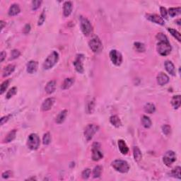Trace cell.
<instances>
[{
  "label": "cell",
  "instance_id": "cell-40",
  "mask_svg": "<svg viewBox=\"0 0 181 181\" xmlns=\"http://www.w3.org/2000/svg\"><path fill=\"white\" fill-rule=\"evenodd\" d=\"M91 173V171L90 168H86V169L84 170L81 173V176L84 179H88L89 177H90Z\"/></svg>",
  "mask_w": 181,
  "mask_h": 181
},
{
  "label": "cell",
  "instance_id": "cell-36",
  "mask_svg": "<svg viewBox=\"0 0 181 181\" xmlns=\"http://www.w3.org/2000/svg\"><path fill=\"white\" fill-rule=\"evenodd\" d=\"M51 142V136H50V134L49 133H45L43 135V138H42V143H43L44 145H48Z\"/></svg>",
  "mask_w": 181,
  "mask_h": 181
},
{
  "label": "cell",
  "instance_id": "cell-38",
  "mask_svg": "<svg viewBox=\"0 0 181 181\" xmlns=\"http://www.w3.org/2000/svg\"><path fill=\"white\" fill-rule=\"evenodd\" d=\"M16 92H17V88L16 87H12V89H9V91L7 92L6 97H7V99L11 98H12V96H14V95H16Z\"/></svg>",
  "mask_w": 181,
  "mask_h": 181
},
{
  "label": "cell",
  "instance_id": "cell-24",
  "mask_svg": "<svg viewBox=\"0 0 181 181\" xmlns=\"http://www.w3.org/2000/svg\"><path fill=\"white\" fill-rule=\"evenodd\" d=\"M74 79L73 78L65 79L62 85V89H64V90L70 89L71 86L74 84Z\"/></svg>",
  "mask_w": 181,
  "mask_h": 181
},
{
  "label": "cell",
  "instance_id": "cell-43",
  "mask_svg": "<svg viewBox=\"0 0 181 181\" xmlns=\"http://www.w3.org/2000/svg\"><path fill=\"white\" fill-rule=\"evenodd\" d=\"M160 12H161V18H166L167 19L168 18V12L166 10V9L165 7H161L160 8Z\"/></svg>",
  "mask_w": 181,
  "mask_h": 181
},
{
  "label": "cell",
  "instance_id": "cell-48",
  "mask_svg": "<svg viewBox=\"0 0 181 181\" xmlns=\"http://www.w3.org/2000/svg\"><path fill=\"white\" fill-rule=\"evenodd\" d=\"M30 30H31V26H30L29 24H27V25H26V26H25L23 32H24L25 33H28L30 31Z\"/></svg>",
  "mask_w": 181,
  "mask_h": 181
},
{
  "label": "cell",
  "instance_id": "cell-17",
  "mask_svg": "<svg viewBox=\"0 0 181 181\" xmlns=\"http://www.w3.org/2000/svg\"><path fill=\"white\" fill-rule=\"evenodd\" d=\"M56 89V81L55 80L50 81L48 84H46L45 87V90L48 94H51L55 91Z\"/></svg>",
  "mask_w": 181,
  "mask_h": 181
},
{
  "label": "cell",
  "instance_id": "cell-23",
  "mask_svg": "<svg viewBox=\"0 0 181 181\" xmlns=\"http://www.w3.org/2000/svg\"><path fill=\"white\" fill-rule=\"evenodd\" d=\"M67 110H64V111H61L60 113H59V114L57 115V116L56 117V122L57 124H62L63 122L64 121V120H65L66 117H67Z\"/></svg>",
  "mask_w": 181,
  "mask_h": 181
},
{
  "label": "cell",
  "instance_id": "cell-19",
  "mask_svg": "<svg viewBox=\"0 0 181 181\" xmlns=\"http://www.w3.org/2000/svg\"><path fill=\"white\" fill-rule=\"evenodd\" d=\"M20 12H21V9L18 4H13L9 9V15L11 16H14L19 14Z\"/></svg>",
  "mask_w": 181,
  "mask_h": 181
},
{
  "label": "cell",
  "instance_id": "cell-35",
  "mask_svg": "<svg viewBox=\"0 0 181 181\" xmlns=\"http://www.w3.org/2000/svg\"><path fill=\"white\" fill-rule=\"evenodd\" d=\"M102 169L103 168L100 166H96L94 168V171H93V176H94V178H98L101 176Z\"/></svg>",
  "mask_w": 181,
  "mask_h": 181
},
{
  "label": "cell",
  "instance_id": "cell-5",
  "mask_svg": "<svg viewBox=\"0 0 181 181\" xmlns=\"http://www.w3.org/2000/svg\"><path fill=\"white\" fill-rule=\"evenodd\" d=\"M40 137L35 133H32L28 136L27 145L31 150H36L40 146Z\"/></svg>",
  "mask_w": 181,
  "mask_h": 181
},
{
  "label": "cell",
  "instance_id": "cell-22",
  "mask_svg": "<svg viewBox=\"0 0 181 181\" xmlns=\"http://www.w3.org/2000/svg\"><path fill=\"white\" fill-rule=\"evenodd\" d=\"M180 103H181V97L180 95L174 96L172 98L171 104H172L174 109H178V108H180Z\"/></svg>",
  "mask_w": 181,
  "mask_h": 181
},
{
  "label": "cell",
  "instance_id": "cell-52",
  "mask_svg": "<svg viewBox=\"0 0 181 181\" xmlns=\"http://www.w3.org/2000/svg\"><path fill=\"white\" fill-rule=\"evenodd\" d=\"M28 180H36V178H31L28 179Z\"/></svg>",
  "mask_w": 181,
  "mask_h": 181
},
{
  "label": "cell",
  "instance_id": "cell-21",
  "mask_svg": "<svg viewBox=\"0 0 181 181\" xmlns=\"http://www.w3.org/2000/svg\"><path fill=\"white\" fill-rule=\"evenodd\" d=\"M14 70H15V66L14 64H9L7 67H4V70H3V76L7 77L9 76L13 73Z\"/></svg>",
  "mask_w": 181,
  "mask_h": 181
},
{
  "label": "cell",
  "instance_id": "cell-33",
  "mask_svg": "<svg viewBox=\"0 0 181 181\" xmlns=\"http://www.w3.org/2000/svg\"><path fill=\"white\" fill-rule=\"evenodd\" d=\"M16 130H14L12 131H11L8 135H7L5 138V142L9 143L11 141H12L13 140L15 139L16 137Z\"/></svg>",
  "mask_w": 181,
  "mask_h": 181
},
{
  "label": "cell",
  "instance_id": "cell-1",
  "mask_svg": "<svg viewBox=\"0 0 181 181\" xmlns=\"http://www.w3.org/2000/svg\"><path fill=\"white\" fill-rule=\"evenodd\" d=\"M59 59V54L56 51H53L46 58L43 63L44 70H50L57 64Z\"/></svg>",
  "mask_w": 181,
  "mask_h": 181
},
{
  "label": "cell",
  "instance_id": "cell-45",
  "mask_svg": "<svg viewBox=\"0 0 181 181\" xmlns=\"http://www.w3.org/2000/svg\"><path fill=\"white\" fill-rule=\"evenodd\" d=\"M45 20V12L43 11V12H42V14H40V17H39L38 22V26H41L42 23H44Z\"/></svg>",
  "mask_w": 181,
  "mask_h": 181
},
{
  "label": "cell",
  "instance_id": "cell-42",
  "mask_svg": "<svg viewBox=\"0 0 181 181\" xmlns=\"http://www.w3.org/2000/svg\"><path fill=\"white\" fill-rule=\"evenodd\" d=\"M21 53L18 51V50H12V53H11V58L10 59H15L16 58H18L20 56Z\"/></svg>",
  "mask_w": 181,
  "mask_h": 181
},
{
  "label": "cell",
  "instance_id": "cell-37",
  "mask_svg": "<svg viewBox=\"0 0 181 181\" xmlns=\"http://www.w3.org/2000/svg\"><path fill=\"white\" fill-rule=\"evenodd\" d=\"M9 82H10V81H9V80H6V81H4V82L1 84V89H0V94H3L4 92H5V91L7 90L8 86H9Z\"/></svg>",
  "mask_w": 181,
  "mask_h": 181
},
{
  "label": "cell",
  "instance_id": "cell-7",
  "mask_svg": "<svg viewBox=\"0 0 181 181\" xmlns=\"http://www.w3.org/2000/svg\"><path fill=\"white\" fill-rule=\"evenodd\" d=\"M98 129V126L94 125V124H90V125H88L86 126L84 130V137L86 139L87 141H90V140L92 139L93 137L97 133Z\"/></svg>",
  "mask_w": 181,
  "mask_h": 181
},
{
  "label": "cell",
  "instance_id": "cell-51",
  "mask_svg": "<svg viewBox=\"0 0 181 181\" xmlns=\"http://www.w3.org/2000/svg\"><path fill=\"white\" fill-rule=\"evenodd\" d=\"M180 19H178V21H177V22H178V23H178V25H179V26H180Z\"/></svg>",
  "mask_w": 181,
  "mask_h": 181
},
{
  "label": "cell",
  "instance_id": "cell-25",
  "mask_svg": "<svg viewBox=\"0 0 181 181\" xmlns=\"http://www.w3.org/2000/svg\"><path fill=\"white\" fill-rule=\"evenodd\" d=\"M133 154H134V158H135V161L139 162L141 160L142 158V154H141V151L137 146H135L133 149Z\"/></svg>",
  "mask_w": 181,
  "mask_h": 181
},
{
  "label": "cell",
  "instance_id": "cell-4",
  "mask_svg": "<svg viewBox=\"0 0 181 181\" xmlns=\"http://www.w3.org/2000/svg\"><path fill=\"white\" fill-rule=\"evenodd\" d=\"M89 47L94 53H99L103 50V44L100 38L96 36L93 37L89 41Z\"/></svg>",
  "mask_w": 181,
  "mask_h": 181
},
{
  "label": "cell",
  "instance_id": "cell-6",
  "mask_svg": "<svg viewBox=\"0 0 181 181\" xmlns=\"http://www.w3.org/2000/svg\"><path fill=\"white\" fill-rule=\"evenodd\" d=\"M80 25H81V29L83 33L85 36H89L93 32V27L91 26L90 21L84 17H81L80 18Z\"/></svg>",
  "mask_w": 181,
  "mask_h": 181
},
{
  "label": "cell",
  "instance_id": "cell-39",
  "mask_svg": "<svg viewBox=\"0 0 181 181\" xmlns=\"http://www.w3.org/2000/svg\"><path fill=\"white\" fill-rule=\"evenodd\" d=\"M156 39L158 40H159V42H168V38L166 37V36H165L164 34L162 33H158L156 35Z\"/></svg>",
  "mask_w": 181,
  "mask_h": 181
},
{
  "label": "cell",
  "instance_id": "cell-12",
  "mask_svg": "<svg viewBox=\"0 0 181 181\" xmlns=\"http://www.w3.org/2000/svg\"><path fill=\"white\" fill-rule=\"evenodd\" d=\"M146 18L149 21L153 22V23H157V24L161 25V26H163L165 24L164 20L161 18V16L157 15V14H148L146 15Z\"/></svg>",
  "mask_w": 181,
  "mask_h": 181
},
{
  "label": "cell",
  "instance_id": "cell-46",
  "mask_svg": "<svg viewBox=\"0 0 181 181\" xmlns=\"http://www.w3.org/2000/svg\"><path fill=\"white\" fill-rule=\"evenodd\" d=\"M12 172H11V171H5V172H4L2 173V178L4 179L5 178L7 179V178H10L11 176H12Z\"/></svg>",
  "mask_w": 181,
  "mask_h": 181
},
{
  "label": "cell",
  "instance_id": "cell-26",
  "mask_svg": "<svg viewBox=\"0 0 181 181\" xmlns=\"http://www.w3.org/2000/svg\"><path fill=\"white\" fill-rule=\"evenodd\" d=\"M110 122H111L112 125L115 126V127H120L122 125V122H121L120 119L117 115L111 116V118H110Z\"/></svg>",
  "mask_w": 181,
  "mask_h": 181
},
{
  "label": "cell",
  "instance_id": "cell-15",
  "mask_svg": "<svg viewBox=\"0 0 181 181\" xmlns=\"http://www.w3.org/2000/svg\"><path fill=\"white\" fill-rule=\"evenodd\" d=\"M38 67V63L36 61L31 60L27 64V67H26L27 69H26V70H27L28 74H34L37 71Z\"/></svg>",
  "mask_w": 181,
  "mask_h": 181
},
{
  "label": "cell",
  "instance_id": "cell-11",
  "mask_svg": "<svg viewBox=\"0 0 181 181\" xmlns=\"http://www.w3.org/2000/svg\"><path fill=\"white\" fill-rule=\"evenodd\" d=\"M84 55H77L75 61H74V66L75 67V70L79 73L82 74L84 72V66H83V59H84Z\"/></svg>",
  "mask_w": 181,
  "mask_h": 181
},
{
  "label": "cell",
  "instance_id": "cell-31",
  "mask_svg": "<svg viewBox=\"0 0 181 181\" xmlns=\"http://www.w3.org/2000/svg\"><path fill=\"white\" fill-rule=\"evenodd\" d=\"M134 46H135L136 51H137L138 53H144L146 50L145 45L143 43H141V42H135V43H134Z\"/></svg>",
  "mask_w": 181,
  "mask_h": 181
},
{
  "label": "cell",
  "instance_id": "cell-41",
  "mask_svg": "<svg viewBox=\"0 0 181 181\" xmlns=\"http://www.w3.org/2000/svg\"><path fill=\"white\" fill-rule=\"evenodd\" d=\"M162 132L164 135H166V136L169 135L171 134V128L169 125H164L162 127Z\"/></svg>",
  "mask_w": 181,
  "mask_h": 181
},
{
  "label": "cell",
  "instance_id": "cell-9",
  "mask_svg": "<svg viewBox=\"0 0 181 181\" xmlns=\"http://www.w3.org/2000/svg\"><path fill=\"white\" fill-rule=\"evenodd\" d=\"M110 58L112 62L116 66H120L122 64V56L120 52L116 50H112L110 52Z\"/></svg>",
  "mask_w": 181,
  "mask_h": 181
},
{
  "label": "cell",
  "instance_id": "cell-3",
  "mask_svg": "<svg viewBox=\"0 0 181 181\" xmlns=\"http://www.w3.org/2000/svg\"><path fill=\"white\" fill-rule=\"evenodd\" d=\"M157 51H158V54L161 55V56H167L171 53V45L170 44L169 41L168 42H158L157 44Z\"/></svg>",
  "mask_w": 181,
  "mask_h": 181
},
{
  "label": "cell",
  "instance_id": "cell-27",
  "mask_svg": "<svg viewBox=\"0 0 181 181\" xmlns=\"http://www.w3.org/2000/svg\"><path fill=\"white\" fill-rule=\"evenodd\" d=\"M141 124H142L143 127H145V128L148 129V128H150L152 127V120H151L150 118L147 116L144 115L142 117H141Z\"/></svg>",
  "mask_w": 181,
  "mask_h": 181
},
{
  "label": "cell",
  "instance_id": "cell-16",
  "mask_svg": "<svg viewBox=\"0 0 181 181\" xmlns=\"http://www.w3.org/2000/svg\"><path fill=\"white\" fill-rule=\"evenodd\" d=\"M72 3L71 1H65L63 5V14L65 17H68L72 12Z\"/></svg>",
  "mask_w": 181,
  "mask_h": 181
},
{
  "label": "cell",
  "instance_id": "cell-20",
  "mask_svg": "<svg viewBox=\"0 0 181 181\" xmlns=\"http://www.w3.org/2000/svg\"><path fill=\"white\" fill-rule=\"evenodd\" d=\"M118 147L121 153L124 154V155H125V154H127L129 152L128 146H127V144H126L124 140H118Z\"/></svg>",
  "mask_w": 181,
  "mask_h": 181
},
{
  "label": "cell",
  "instance_id": "cell-2",
  "mask_svg": "<svg viewBox=\"0 0 181 181\" xmlns=\"http://www.w3.org/2000/svg\"><path fill=\"white\" fill-rule=\"evenodd\" d=\"M111 166L116 171L122 173H126L130 170V165L127 161L123 160H115L114 161L112 162Z\"/></svg>",
  "mask_w": 181,
  "mask_h": 181
},
{
  "label": "cell",
  "instance_id": "cell-49",
  "mask_svg": "<svg viewBox=\"0 0 181 181\" xmlns=\"http://www.w3.org/2000/svg\"><path fill=\"white\" fill-rule=\"evenodd\" d=\"M6 55H7V54H6V53L5 52H4V51H2L1 53V57H1V62H2L3 61H4V59H5V57H6Z\"/></svg>",
  "mask_w": 181,
  "mask_h": 181
},
{
  "label": "cell",
  "instance_id": "cell-32",
  "mask_svg": "<svg viewBox=\"0 0 181 181\" xmlns=\"http://www.w3.org/2000/svg\"><path fill=\"white\" fill-rule=\"evenodd\" d=\"M168 32L171 34V35L173 36L176 40H178V41H179V42L181 41V36H180V33L178 32V31H177L176 30L173 29V28H168Z\"/></svg>",
  "mask_w": 181,
  "mask_h": 181
},
{
  "label": "cell",
  "instance_id": "cell-14",
  "mask_svg": "<svg viewBox=\"0 0 181 181\" xmlns=\"http://www.w3.org/2000/svg\"><path fill=\"white\" fill-rule=\"evenodd\" d=\"M156 79L157 82L160 86H163V85L167 84L169 82V77L163 72H161L157 75Z\"/></svg>",
  "mask_w": 181,
  "mask_h": 181
},
{
  "label": "cell",
  "instance_id": "cell-8",
  "mask_svg": "<svg viewBox=\"0 0 181 181\" xmlns=\"http://www.w3.org/2000/svg\"><path fill=\"white\" fill-rule=\"evenodd\" d=\"M100 145L99 143L95 142L93 144L92 149H91V152H92L91 158L95 161H98L102 159L103 157V154L101 151L100 150Z\"/></svg>",
  "mask_w": 181,
  "mask_h": 181
},
{
  "label": "cell",
  "instance_id": "cell-44",
  "mask_svg": "<svg viewBox=\"0 0 181 181\" xmlns=\"http://www.w3.org/2000/svg\"><path fill=\"white\" fill-rule=\"evenodd\" d=\"M42 1H32V9L33 10L36 11L40 7V4H41Z\"/></svg>",
  "mask_w": 181,
  "mask_h": 181
},
{
  "label": "cell",
  "instance_id": "cell-10",
  "mask_svg": "<svg viewBox=\"0 0 181 181\" xmlns=\"http://www.w3.org/2000/svg\"><path fill=\"white\" fill-rule=\"evenodd\" d=\"M176 161V155L173 151H168L164 154L163 158V161L164 164L167 166H171Z\"/></svg>",
  "mask_w": 181,
  "mask_h": 181
},
{
  "label": "cell",
  "instance_id": "cell-34",
  "mask_svg": "<svg viewBox=\"0 0 181 181\" xmlns=\"http://www.w3.org/2000/svg\"><path fill=\"white\" fill-rule=\"evenodd\" d=\"M180 171L181 168L180 166H177V167H176L172 170V171H171V175H172L174 178H176L178 179H181Z\"/></svg>",
  "mask_w": 181,
  "mask_h": 181
},
{
  "label": "cell",
  "instance_id": "cell-47",
  "mask_svg": "<svg viewBox=\"0 0 181 181\" xmlns=\"http://www.w3.org/2000/svg\"><path fill=\"white\" fill-rule=\"evenodd\" d=\"M11 115H7V116H4V117H1V125H3L4 123L7 122L9 120V117H10Z\"/></svg>",
  "mask_w": 181,
  "mask_h": 181
},
{
  "label": "cell",
  "instance_id": "cell-30",
  "mask_svg": "<svg viewBox=\"0 0 181 181\" xmlns=\"http://www.w3.org/2000/svg\"><path fill=\"white\" fill-rule=\"evenodd\" d=\"M94 107H95V100L94 99H92L88 102L86 105V112L88 114H91L94 112Z\"/></svg>",
  "mask_w": 181,
  "mask_h": 181
},
{
  "label": "cell",
  "instance_id": "cell-13",
  "mask_svg": "<svg viewBox=\"0 0 181 181\" xmlns=\"http://www.w3.org/2000/svg\"><path fill=\"white\" fill-rule=\"evenodd\" d=\"M55 101V100L53 98H48L45 99L41 105L42 111H48L49 110L51 109L52 107L54 105Z\"/></svg>",
  "mask_w": 181,
  "mask_h": 181
},
{
  "label": "cell",
  "instance_id": "cell-50",
  "mask_svg": "<svg viewBox=\"0 0 181 181\" xmlns=\"http://www.w3.org/2000/svg\"><path fill=\"white\" fill-rule=\"evenodd\" d=\"M0 24H1V31L3 29L4 27V25H5V23H4L3 21H0Z\"/></svg>",
  "mask_w": 181,
  "mask_h": 181
},
{
  "label": "cell",
  "instance_id": "cell-18",
  "mask_svg": "<svg viewBox=\"0 0 181 181\" xmlns=\"http://www.w3.org/2000/svg\"><path fill=\"white\" fill-rule=\"evenodd\" d=\"M165 68L168 73L172 76H176V69L174 64L171 61H166L164 64Z\"/></svg>",
  "mask_w": 181,
  "mask_h": 181
},
{
  "label": "cell",
  "instance_id": "cell-28",
  "mask_svg": "<svg viewBox=\"0 0 181 181\" xmlns=\"http://www.w3.org/2000/svg\"><path fill=\"white\" fill-rule=\"evenodd\" d=\"M144 111L149 114H152L156 111V107L153 103H148L144 105Z\"/></svg>",
  "mask_w": 181,
  "mask_h": 181
},
{
  "label": "cell",
  "instance_id": "cell-29",
  "mask_svg": "<svg viewBox=\"0 0 181 181\" xmlns=\"http://www.w3.org/2000/svg\"><path fill=\"white\" fill-rule=\"evenodd\" d=\"M181 12V9L180 7H176V8H170L168 9V14H169L170 16L174 17L178 15H180Z\"/></svg>",
  "mask_w": 181,
  "mask_h": 181
}]
</instances>
